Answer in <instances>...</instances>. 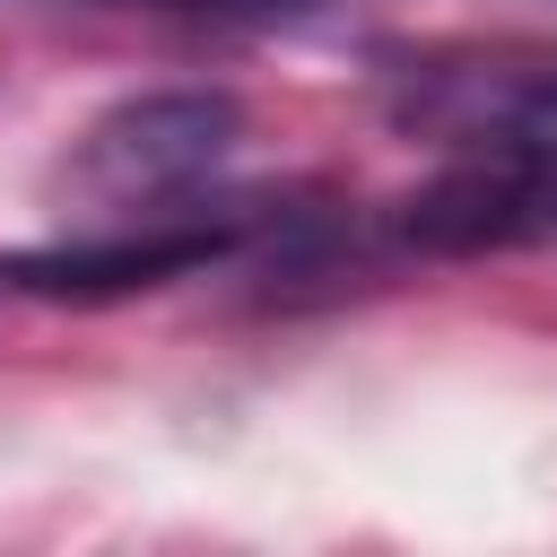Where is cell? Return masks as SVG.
<instances>
[{
    "mask_svg": "<svg viewBox=\"0 0 557 557\" xmlns=\"http://www.w3.org/2000/svg\"><path fill=\"white\" fill-rule=\"evenodd\" d=\"M400 235L418 252L470 261V252H522L557 244V139L548 131H505L444 174H426L400 200Z\"/></svg>",
    "mask_w": 557,
    "mask_h": 557,
    "instance_id": "1",
    "label": "cell"
},
{
    "mask_svg": "<svg viewBox=\"0 0 557 557\" xmlns=\"http://www.w3.org/2000/svg\"><path fill=\"white\" fill-rule=\"evenodd\" d=\"M235 131H244V113H235V96H200V87H183V96H139V104H113L87 139H78V157H70V183L87 191V200H165V191H183V183H200L226 148H235Z\"/></svg>",
    "mask_w": 557,
    "mask_h": 557,
    "instance_id": "2",
    "label": "cell"
},
{
    "mask_svg": "<svg viewBox=\"0 0 557 557\" xmlns=\"http://www.w3.org/2000/svg\"><path fill=\"white\" fill-rule=\"evenodd\" d=\"M244 226H252V209H218V218H139V226H113V235L0 252V278H9L17 296L104 305V296H139V287H165V278H191V270L226 261Z\"/></svg>",
    "mask_w": 557,
    "mask_h": 557,
    "instance_id": "3",
    "label": "cell"
},
{
    "mask_svg": "<svg viewBox=\"0 0 557 557\" xmlns=\"http://www.w3.org/2000/svg\"><path fill=\"white\" fill-rule=\"evenodd\" d=\"M522 131H548V139H557V70L531 87V104H522Z\"/></svg>",
    "mask_w": 557,
    "mask_h": 557,
    "instance_id": "4",
    "label": "cell"
},
{
    "mask_svg": "<svg viewBox=\"0 0 557 557\" xmlns=\"http://www.w3.org/2000/svg\"><path fill=\"white\" fill-rule=\"evenodd\" d=\"M218 9H287V0H218Z\"/></svg>",
    "mask_w": 557,
    "mask_h": 557,
    "instance_id": "5",
    "label": "cell"
},
{
    "mask_svg": "<svg viewBox=\"0 0 557 557\" xmlns=\"http://www.w3.org/2000/svg\"><path fill=\"white\" fill-rule=\"evenodd\" d=\"M174 9H218V0H174Z\"/></svg>",
    "mask_w": 557,
    "mask_h": 557,
    "instance_id": "6",
    "label": "cell"
}]
</instances>
